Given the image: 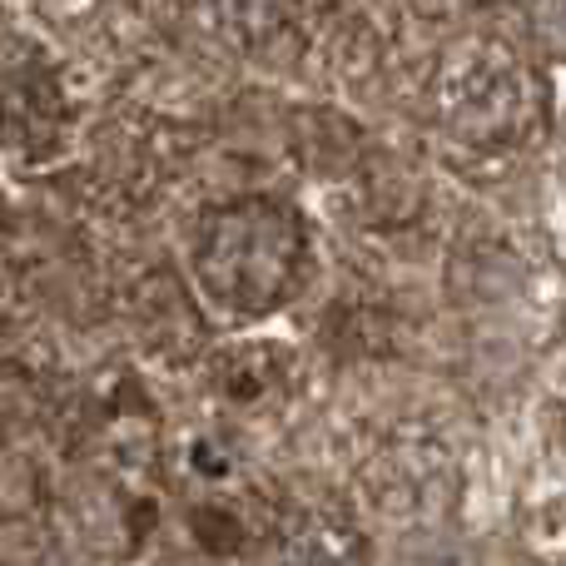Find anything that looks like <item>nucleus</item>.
Segmentation results:
<instances>
[{"label":"nucleus","instance_id":"f257e3e1","mask_svg":"<svg viewBox=\"0 0 566 566\" xmlns=\"http://www.w3.org/2000/svg\"><path fill=\"white\" fill-rule=\"evenodd\" d=\"M205 303L249 323L283 308L308 274V224L283 199H234L199 224L189 249Z\"/></svg>","mask_w":566,"mask_h":566},{"label":"nucleus","instance_id":"39448f33","mask_svg":"<svg viewBox=\"0 0 566 566\" xmlns=\"http://www.w3.org/2000/svg\"><path fill=\"white\" fill-rule=\"evenodd\" d=\"M30 502H35V472L0 448V517H20Z\"/></svg>","mask_w":566,"mask_h":566},{"label":"nucleus","instance_id":"423d86ee","mask_svg":"<svg viewBox=\"0 0 566 566\" xmlns=\"http://www.w3.org/2000/svg\"><path fill=\"white\" fill-rule=\"evenodd\" d=\"M562 438H566V418H562Z\"/></svg>","mask_w":566,"mask_h":566},{"label":"nucleus","instance_id":"7ed1b4c3","mask_svg":"<svg viewBox=\"0 0 566 566\" xmlns=\"http://www.w3.org/2000/svg\"><path fill=\"white\" fill-rule=\"evenodd\" d=\"M254 566H368V547L343 517L298 512L269 532Z\"/></svg>","mask_w":566,"mask_h":566},{"label":"nucleus","instance_id":"20e7f679","mask_svg":"<svg viewBox=\"0 0 566 566\" xmlns=\"http://www.w3.org/2000/svg\"><path fill=\"white\" fill-rule=\"evenodd\" d=\"M293 0H219V15H229V25L239 35H269L289 20Z\"/></svg>","mask_w":566,"mask_h":566},{"label":"nucleus","instance_id":"f03ea898","mask_svg":"<svg viewBox=\"0 0 566 566\" xmlns=\"http://www.w3.org/2000/svg\"><path fill=\"white\" fill-rule=\"evenodd\" d=\"M438 115L462 145H507L532 115L527 70L497 45H462L438 75Z\"/></svg>","mask_w":566,"mask_h":566}]
</instances>
